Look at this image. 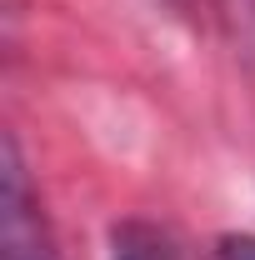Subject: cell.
Listing matches in <instances>:
<instances>
[{
	"label": "cell",
	"instance_id": "cell-2",
	"mask_svg": "<svg viewBox=\"0 0 255 260\" xmlns=\"http://www.w3.org/2000/svg\"><path fill=\"white\" fill-rule=\"evenodd\" d=\"M215 260H255V235H220Z\"/></svg>",
	"mask_w": 255,
	"mask_h": 260
},
{
	"label": "cell",
	"instance_id": "cell-1",
	"mask_svg": "<svg viewBox=\"0 0 255 260\" xmlns=\"http://www.w3.org/2000/svg\"><path fill=\"white\" fill-rule=\"evenodd\" d=\"M110 245H115L110 260H180V255H175V245H170L160 230L140 225V220L115 225V240H110Z\"/></svg>",
	"mask_w": 255,
	"mask_h": 260
}]
</instances>
